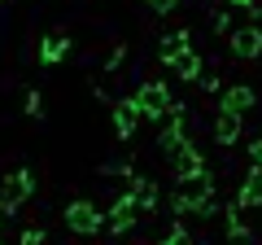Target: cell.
<instances>
[{
  "mask_svg": "<svg viewBox=\"0 0 262 245\" xmlns=\"http://www.w3.org/2000/svg\"><path fill=\"white\" fill-rule=\"evenodd\" d=\"M192 84H201V92H219V88H223V79H219V70H214V66H201Z\"/></svg>",
  "mask_w": 262,
  "mask_h": 245,
  "instance_id": "cell-16",
  "label": "cell"
},
{
  "mask_svg": "<svg viewBox=\"0 0 262 245\" xmlns=\"http://www.w3.org/2000/svg\"><path fill=\"white\" fill-rule=\"evenodd\" d=\"M66 57H70V39L66 35H44L39 39V62H44V66H57Z\"/></svg>",
  "mask_w": 262,
  "mask_h": 245,
  "instance_id": "cell-13",
  "label": "cell"
},
{
  "mask_svg": "<svg viewBox=\"0 0 262 245\" xmlns=\"http://www.w3.org/2000/svg\"><path fill=\"white\" fill-rule=\"evenodd\" d=\"M227 236H236V241H253V228L245 223L241 206H227Z\"/></svg>",
  "mask_w": 262,
  "mask_h": 245,
  "instance_id": "cell-15",
  "label": "cell"
},
{
  "mask_svg": "<svg viewBox=\"0 0 262 245\" xmlns=\"http://www.w3.org/2000/svg\"><path fill=\"white\" fill-rule=\"evenodd\" d=\"M44 241V228H22V245H39Z\"/></svg>",
  "mask_w": 262,
  "mask_h": 245,
  "instance_id": "cell-19",
  "label": "cell"
},
{
  "mask_svg": "<svg viewBox=\"0 0 262 245\" xmlns=\"http://www.w3.org/2000/svg\"><path fill=\"white\" fill-rule=\"evenodd\" d=\"M170 70H175L179 79H188V84H192V79H196V70H201V57H196V44H188L184 53H179L175 62H170Z\"/></svg>",
  "mask_w": 262,
  "mask_h": 245,
  "instance_id": "cell-14",
  "label": "cell"
},
{
  "mask_svg": "<svg viewBox=\"0 0 262 245\" xmlns=\"http://www.w3.org/2000/svg\"><path fill=\"white\" fill-rule=\"evenodd\" d=\"M245 158H249V167H262V136L249 145V153H245Z\"/></svg>",
  "mask_w": 262,
  "mask_h": 245,
  "instance_id": "cell-21",
  "label": "cell"
},
{
  "mask_svg": "<svg viewBox=\"0 0 262 245\" xmlns=\"http://www.w3.org/2000/svg\"><path fill=\"white\" fill-rule=\"evenodd\" d=\"M236 206H241V210L262 206V167H249V175L241 179V189H236Z\"/></svg>",
  "mask_w": 262,
  "mask_h": 245,
  "instance_id": "cell-11",
  "label": "cell"
},
{
  "mask_svg": "<svg viewBox=\"0 0 262 245\" xmlns=\"http://www.w3.org/2000/svg\"><path fill=\"white\" fill-rule=\"evenodd\" d=\"M188 44H192V31H188V27H179L175 35H162V44H158V57H162V66H170V62H175V57L184 53Z\"/></svg>",
  "mask_w": 262,
  "mask_h": 245,
  "instance_id": "cell-12",
  "label": "cell"
},
{
  "mask_svg": "<svg viewBox=\"0 0 262 245\" xmlns=\"http://www.w3.org/2000/svg\"><path fill=\"white\" fill-rule=\"evenodd\" d=\"M31 193H35V175L31 171H9L5 184H0V215H18Z\"/></svg>",
  "mask_w": 262,
  "mask_h": 245,
  "instance_id": "cell-2",
  "label": "cell"
},
{
  "mask_svg": "<svg viewBox=\"0 0 262 245\" xmlns=\"http://www.w3.org/2000/svg\"><path fill=\"white\" fill-rule=\"evenodd\" d=\"M227 44H232V57H241V62H258V57H262V27H253V22H249V27H236Z\"/></svg>",
  "mask_w": 262,
  "mask_h": 245,
  "instance_id": "cell-4",
  "label": "cell"
},
{
  "mask_svg": "<svg viewBox=\"0 0 262 245\" xmlns=\"http://www.w3.org/2000/svg\"><path fill=\"white\" fill-rule=\"evenodd\" d=\"M162 241H170V245H184V241H192V236H188V228H179V223H175L166 236H162Z\"/></svg>",
  "mask_w": 262,
  "mask_h": 245,
  "instance_id": "cell-18",
  "label": "cell"
},
{
  "mask_svg": "<svg viewBox=\"0 0 262 245\" xmlns=\"http://www.w3.org/2000/svg\"><path fill=\"white\" fill-rule=\"evenodd\" d=\"M258 105V88L249 84H232V88H219V110H232V114H249Z\"/></svg>",
  "mask_w": 262,
  "mask_h": 245,
  "instance_id": "cell-6",
  "label": "cell"
},
{
  "mask_svg": "<svg viewBox=\"0 0 262 245\" xmlns=\"http://www.w3.org/2000/svg\"><path fill=\"white\" fill-rule=\"evenodd\" d=\"M66 228L75 236H96L105 228V215H101V206L96 201H88V197H79V201H70L66 206Z\"/></svg>",
  "mask_w": 262,
  "mask_h": 245,
  "instance_id": "cell-3",
  "label": "cell"
},
{
  "mask_svg": "<svg viewBox=\"0 0 262 245\" xmlns=\"http://www.w3.org/2000/svg\"><path fill=\"white\" fill-rule=\"evenodd\" d=\"M241 118H245V114L219 110V118H214V145H219V149H232V145L241 140Z\"/></svg>",
  "mask_w": 262,
  "mask_h": 245,
  "instance_id": "cell-10",
  "label": "cell"
},
{
  "mask_svg": "<svg viewBox=\"0 0 262 245\" xmlns=\"http://www.w3.org/2000/svg\"><path fill=\"white\" fill-rule=\"evenodd\" d=\"M136 105H140V118L166 122V114H170V88H166V79H144V84L136 88Z\"/></svg>",
  "mask_w": 262,
  "mask_h": 245,
  "instance_id": "cell-1",
  "label": "cell"
},
{
  "mask_svg": "<svg viewBox=\"0 0 262 245\" xmlns=\"http://www.w3.org/2000/svg\"><path fill=\"white\" fill-rule=\"evenodd\" d=\"M39 110H44V96H39V92H27V114H31V118H35Z\"/></svg>",
  "mask_w": 262,
  "mask_h": 245,
  "instance_id": "cell-20",
  "label": "cell"
},
{
  "mask_svg": "<svg viewBox=\"0 0 262 245\" xmlns=\"http://www.w3.org/2000/svg\"><path fill=\"white\" fill-rule=\"evenodd\" d=\"M149 9L166 18V13H175V9H179V0H149Z\"/></svg>",
  "mask_w": 262,
  "mask_h": 245,
  "instance_id": "cell-17",
  "label": "cell"
},
{
  "mask_svg": "<svg viewBox=\"0 0 262 245\" xmlns=\"http://www.w3.org/2000/svg\"><path fill=\"white\" fill-rule=\"evenodd\" d=\"M201 171H206V153L196 149L192 140H188L184 149L170 153V175H175V179H192V175H201Z\"/></svg>",
  "mask_w": 262,
  "mask_h": 245,
  "instance_id": "cell-5",
  "label": "cell"
},
{
  "mask_svg": "<svg viewBox=\"0 0 262 245\" xmlns=\"http://www.w3.org/2000/svg\"><path fill=\"white\" fill-rule=\"evenodd\" d=\"M127 193H131V201L140 206V215H153L158 210V179H149V175H131V184H127Z\"/></svg>",
  "mask_w": 262,
  "mask_h": 245,
  "instance_id": "cell-9",
  "label": "cell"
},
{
  "mask_svg": "<svg viewBox=\"0 0 262 245\" xmlns=\"http://www.w3.org/2000/svg\"><path fill=\"white\" fill-rule=\"evenodd\" d=\"M136 127H140V105H136V96H127V101L114 105V136L118 140H131Z\"/></svg>",
  "mask_w": 262,
  "mask_h": 245,
  "instance_id": "cell-8",
  "label": "cell"
},
{
  "mask_svg": "<svg viewBox=\"0 0 262 245\" xmlns=\"http://www.w3.org/2000/svg\"><path fill=\"white\" fill-rule=\"evenodd\" d=\"M105 219H110V232H114V236H122L127 228H136V219H140V206L131 201V193H122V197L110 206V215H105Z\"/></svg>",
  "mask_w": 262,
  "mask_h": 245,
  "instance_id": "cell-7",
  "label": "cell"
}]
</instances>
